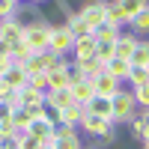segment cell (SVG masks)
Segmentation results:
<instances>
[{
  "label": "cell",
  "mask_w": 149,
  "mask_h": 149,
  "mask_svg": "<svg viewBox=\"0 0 149 149\" xmlns=\"http://www.w3.org/2000/svg\"><path fill=\"white\" fill-rule=\"evenodd\" d=\"M146 81H149V72H146V69H137V66H131V72H128V84H131V90L143 86Z\"/></svg>",
  "instance_id": "cell-29"
},
{
  "label": "cell",
  "mask_w": 149,
  "mask_h": 149,
  "mask_svg": "<svg viewBox=\"0 0 149 149\" xmlns=\"http://www.w3.org/2000/svg\"><path fill=\"white\" fill-rule=\"evenodd\" d=\"M93 90H95L98 98H113V95L122 90V84H119L116 78H110V74H98V78L93 81Z\"/></svg>",
  "instance_id": "cell-9"
},
{
  "label": "cell",
  "mask_w": 149,
  "mask_h": 149,
  "mask_svg": "<svg viewBox=\"0 0 149 149\" xmlns=\"http://www.w3.org/2000/svg\"><path fill=\"white\" fill-rule=\"evenodd\" d=\"M128 27H131L134 36H149V3H146L131 21H128Z\"/></svg>",
  "instance_id": "cell-17"
},
{
  "label": "cell",
  "mask_w": 149,
  "mask_h": 149,
  "mask_svg": "<svg viewBox=\"0 0 149 149\" xmlns=\"http://www.w3.org/2000/svg\"><path fill=\"white\" fill-rule=\"evenodd\" d=\"M125 125L131 128V134H134V137H140V140H146V137H149V131H146V122H143V116H140V113H134V116L125 122Z\"/></svg>",
  "instance_id": "cell-27"
},
{
  "label": "cell",
  "mask_w": 149,
  "mask_h": 149,
  "mask_svg": "<svg viewBox=\"0 0 149 149\" xmlns=\"http://www.w3.org/2000/svg\"><path fill=\"white\" fill-rule=\"evenodd\" d=\"M95 57V36L86 33V36H78L72 45V60H90Z\"/></svg>",
  "instance_id": "cell-8"
},
{
  "label": "cell",
  "mask_w": 149,
  "mask_h": 149,
  "mask_svg": "<svg viewBox=\"0 0 149 149\" xmlns=\"http://www.w3.org/2000/svg\"><path fill=\"white\" fill-rule=\"evenodd\" d=\"M86 113H95V116H107L110 119V113H113V107H110V98H93L90 104H86Z\"/></svg>",
  "instance_id": "cell-24"
},
{
  "label": "cell",
  "mask_w": 149,
  "mask_h": 149,
  "mask_svg": "<svg viewBox=\"0 0 149 149\" xmlns=\"http://www.w3.org/2000/svg\"><path fill=\"white\" fill-rule=\"evenodd\" d=\"M84 149H86V146H84ZM90 149H95V146H90Z\"/></svg>",
  "instance_id": "cell-43"
},
{
  "label": "cell",
  "mask_w": 149,
  "mask_h": 149,
  "mask_svg": "<svg viewBox=\"0 0 149 149\" xmlns=\"http://www.w3.org/2000/svg\"><path fill=\"white\" fill-rule=\"evenodd\" d=\"M143 149H149V140H146V143H143Z\"/></svg>",
  "instance_id": "cell-39"
},
{
  "label": "cell",
  "mask_w": 149,
  "mask_h": 149,
  "mask_svg": "<svg viewBox=\"0 0 149 149\" xmlns=\"http://www.w3.org/2000/svg\"><path fill=\"white\" fill-rule=\"evenodd\" d=\"M42 102H45V93L33 90L30 84L18 90V104H21V107H33V104H42Z\"/></svg>",
  "instance_id": "cell-19"
},
{
  "label": "cell",
  "mask_w": 149,
  "mask_h": 149,
  "mask_svg": "<svg viewBox=\"0 0 149 149\" xmlns=\"http://www.w3.org/2000/svg\"><path fill=\"white\" fill-rule=\"evenodd\" d=\"M45 104L54 107V110H63V107L74 104V98H72L69 90H45Z\"/></svg>",
  "instance_id": "cell-13"
},
{
  "label": "cell",
  "mask_w": 149,
  "mask_h": 149,
  "mask_svg": "<svg viewBox=\"0 0 149 149\" xmlns=\"http://www.w3.org/2000/svg\"><path fill=\"white\" fill-rule=\"evenodd\" d=\"M86 134H93V137H107V134H116V125H113V119H107V116H95V113H84L81 119V125Z\"/></svg>",
  "instance_id": "cell-4"
},
{
  "label": "cell",
  "mask_w": 149,
  "mask_h": 149,
  "mask_svg": "<svg viewBox=\"0 0 149 149\" xmlns=\"http://www.w3.org/2000/svg\"><path fill=\"white\" fill-rule=\"evenodd\" d=\"M30 3H42V0H30Z\"/></svg>",
  "instance_id": "cell-40"
},
{
  "label": "cell",
  "mask_w": 149,
  "mask_h": 149,
  "mask_svg": "<svg viewBox=\"0 0 149 149\" xmlns=\"http://www.w3.org/2000/svg\"><path fill=\"white\" fill-rule=\"evenodd\" d=\"M33 57V51L24 42H18V45H12V51H9V60H12V66H27V60Z\"/></svg>",
  "instance_id": "cell-25"
},
{
  "label": "cell",
  "mask_w": 149,
  "mask_h": 149,
  "mask_svg": "<svg viewBox=\"0 0 149 149\" xmlns=\"http://www.w3.org/2000/svg\"><path fill=\"white\" fill-rule=\"evenodd\" d=\"M69 93H72V98H74V104H81V107H86V104L95 98L93 81H74V84L69 86Z\"/></svg>",
  "instance_id": "cell-10"
},
{
  "label": "cell",
  "mask_w": 149,
  "mask_h": 149,
  "mask_svg": "<svg viewBox=\"0 0 149 149\" xmlns=\"http://www.w3.org/2000/svg\"><path fill=\"white\" fill-rule=\"evenodd\" d=\"M45 74H48V90H69L72 86V81H69V60L66 57Z\"/></svg>",
  "instance_id": "cell-6"
},
{
  "label": "cell",
  "mask_w": 149,
  "mask_h": 149,
  "mask_svg": "<svg viewBox=\"0 0 149 149\" xmlns=\"http://www.w3.org/2000/svg\"><path fill=\"white\" fill-rule=\"evenodd\" d=\"M51 27H54V24L48 21L45 15H42V18H36V21H30V24H24V45H27L33 54H39V51H48Z\"/></svg>",
  "instance_id": "cell-1"
},
{
  "label": "cell",
  "mask_w": 149,
  "mask_h": 149,
  "mask_svg": "<svg viewBox=\"0 0 149 149\" xmlns=\"http://www.w3.org/2000/svg\"><path fill=\"white\" fill-rule=\"evenodd\" d=\"M134 48H137V36H134V33H125V30H122V33H119V39L113 42V57L131 60Z\"/></svg>",
  "instance_id": "cell-12"
},
{
  "label": "cell",
  "mask_w": 149,
  "mask_h": 149,
  "mask_svg": "<svg viewBox=\"0 0 149 149\" xmlns=\"http://www.w3.org/2000/svg\"><path fill=\"white\" fill-rule=\"evenodd\" d=\"M0 81H6L12 90H21V86H27V72H24V66H9Z\"/></svg>",
  "instance_id": "cell-18"
},
{
  "label": "cell",
  "mask_w": 149,
  "mask_h": 149,
  "mask_svg": "<svg viewBox=\"0 0 149 149\" xmlns=\"http://www.w3.org/2000/svg\"><path fill=\"white\" fill-rule=\"evenodd\" d=\"M119 33H122V27H113V24H102V27H95V30H93L95 42H116V39H119Z\"/></svg>",
  "instance_id": "cell-22"
},
{
  "label": "cell",
  "mask_w": 149,
  "mask_h": 149,
  "mask_svg": "<svg viewBox=\"0 0 149 149\" xmlns=\"http://www.w3.org/2000/svg\"><path fill=\"white\" fill-rule=\"evenodd\" d=\"M128 72H131V63H128V60H122V57H110L107 63H104V74L116 78L119 84L128 81Z\"/></svg>",
  "instance_id": "cell-11"
},
{
  "label": "cell",
  "mask_w": 149,
  "mask_h": 149,
  "mask_svg": "<svg viewBox=\"0 0 149 149\" xmlns=\"http://www.w3.org/2000/svg\"><path fill=\"white\" fill-rule=\"evenodd\" d=\"M42 149H54V146H42Z\"/></svg>",
  "instance_id": "cell-41"
},
{
  "label": "cell",
  "mask_w": 149,
  "mask_h": 149,
  "mask_svg": "<svg viewBox=\"0 0 149 149\" xmlns=\"http://www.w3.org/2000/svg\"><path fill=\"white\" fill-rule=\"evenodd\" d=\"M140 116H143V122H146V131H149V107L143 110V113H140ZM146 140H149V137H146ZM146 140H143V143H146Z\"/></svg>",
  "instance_id": "cell-38"
},
{
  "label": "cell",
  "mask_w": 149,
  "mask_h": 149,
  "mask_svg": "<svg viewBox=\"0 0 149 149\" xmlns=\"http://www.w3.org/2000/svg\"><path fill=\"white\" fill-rule=\"evenodd\" d=\"M131 93H134V102H137V107L146 110V107H149V81H146L143 86H137V90H131Z\"/></svg>",
  "instance_id": "cell-30"
},
{
  "label": "cell",
  "mask_w": 149,
  "mask_h": 149,
  "mask_svg": "<svg viewBox=\"0 0 149 149\" xmlns=\"http://www.w3.org/2000/svg\"><path fill=\"white\" fill-rule=\"evenodd\" d=\"M72 45H74L72 30L66 27L63 21L54 24V27H51V39H48V51H54L57 57H66V54H72Z\"/></svg>",
  "instance_id": "cell-3"
},
{
  "label": "cell",
  "mask_w": 149,
  "mask_h": 149,
  "mask_svg": "<svg viewBox=\"0 0 149 149\" xmlns=\"http://www.w3.org/2000/svg\"><path fill=\"white\" fill-rule=\"evenodd\" d=\"M146 72H149V66H146Z\"/></svg>",
  "instance_id": "cell-44"
},
{
  "label": "cell",
  "mask_w": 149,
  "mask_h": 149,
  "mask_svg": "<svg viewBox=\"0 0 149 149\" xmlns=\"http://www.w3.org/2000/svg\"><path fill=\"white\" fill-rule=\"evenodd\" d=\"M110 107H113V113H110L113 125H119V122H128L134 113H137V102H134V93H131V90H119L113 98H110Z\"/></svg>",
  "instance_id": "cell-2"
},
{
  "label": "cell",
  "mask_w": 149,
  "mask_h": 149,
  "mask_svg": "<svg viewBox=\"0 0 149 149\" xmlns=\"http://www.w3.org/2000/svg\"><path fill=\"white\" fill-rule=\"evenodd\" d=\"M63 24H66V27L72 30V36H74V39H78V36H86V33H93V30H90V27L84 24V18L78 15V9H74V12H72V15H69V18H66Z\"/></svg>",
  "instance_id": "cell-23"
},
{
  "label": "cell",
  "mask_w": 149,
  "mask_h": 149,
  "mask_svg": "<svg viewBox=\"0 0 149 149\" xmlns=\"http://www.w3.org/2000/svg\"><path fill=\"white\" fill-rule=\"evenodd\" d=\"M104 24H113V27H125V24H128L125 12L119 9L116 0H107V6H104Z\"/></svg>",
  "instance_id": "cell-15"
},
{
  "label": "cell",
  "mask_w": 149,
  "mask_h": 149,
  "mask_svg": "<svg viewBox=\"0 0 149 149\" xmlns=\"http://www.w3.org/2000/svg\"><path fill=\"white\" fill-rule=\"evenodd\" d=\"M128 63L137 66V69H146L149 66V39H137V48H134V54H131Z\"/></svg>",
  "instance_id": "cell-20"
},
{
  "label": "cell",
  "mask_w": 149,
  "mask_h": 149,
  "mask_svg": "<svg viewBox=\"0 0 149 149\" xmlns=\"http://www.w3.org/2000/svg\"><path fill=\"white\" fill-rule=\"evenodd\" d=\"M0 39L9 42V45L24 42V24L15 21V18H3V21H0Z\"/></svg>",
  "instance_id": "cell-7"
},
{
  "label": "cell",
  "mask_w": 149,
  "mask_h": 149,
  "mask_svg": "<svg viewBox=\"0 0 149 149\" xmlns=\"http://www.w3.org/2000/svg\"><path fill=\"white\" fill-rule=\"evenodd\" d=\"M116 3H119V9H122V12H125V18L131 21V18H134V15H137V12L149 3V0H116Z\"/></svg>",
  "instance_id": "cell-26"
},
{
  "label": "cell",
  "mask_w": 149,
  "mask_h": 149,
  "mask_svg": "<svg viewBox=\"0 0 149 149\" xmlns=\"http://www.w3.org/2000/svg\"><path fill=\"white\" fill-rule=\"evenodd\" d=\"M84 113H86V107H81V104H69V107L60 110V122H63V125L78 128V125H81V119H84Z\"/></svg>",
  "instance_id": "cell-16"
},
{
  "label": "cell",
  "mask_w": 149,
  "mask_h": 149,
  "mask_svg": "<svg viewBox=\"0 0 149 149\" xmlns=\"http://www.w3.org/2000/svg\"><path fill=\"white\" fill-rule=\"evenodd\" d=\"M18 149H42V140H36V137H30V134L24 131L21 140H18Z\"/></svg>",
  "instance_id": "cell-35"
},
{
  "label": "cell",
  "mask_w": 149,
  "mask_h": 149,
  "mask_svg": "<svg viewBox=\"0 0 149 149\" xmlns=\"http://www.w3.org/2000/svg\"><path fill=\"white\" fill-rule=\"evenodd\" d=\"M15 3H24V0H15Z\"/></svg>",
  "instance_id": "cell-42"
},
{
  "label": "cell",
  "mask_w": 149,
  "mask_h": 149,
  "mask_svg": "<svg viewBox=\"0 0 149 149\" xmlns=\"http://www.w3.org/2000/svg\"><path fill=\"white\" fill-rule=\"evenodd\" d=\"M12 113H15V107H12L9 102H0V122H6V119H12Z\"/></svg>",
  "instance_id": "cell-36"
},
{
  "label": "cell",
  "mask_w": 149,
  "mask_h": 149,
  "mask_svg": "<svg viewBox=\"0 0 149 149\" xmlns=\"http://www.w3.org/2000/svg\"><path fill=\"white\" fill-rule=\"evenodd\" d=\"M15 9H18L15 0H0V21H3V18H12V15H15Z\"/></svg>",
  "instance_id": "cell-34"
},
{
  "label": "cell",
  "mask_w": 149,
  "mask_h": 149,
  "mask_svg": "<svg viewBox=\"0 0 149 149\" xmlns=\"http://www.w3.org/2000/svg\"><path fill=\"white\" fill-rule=\"evenodd\" d=\"M27 84L33 86V90L45 93V90H48V74H45V72H39V74H30V78H27Z\"/></svg>",
  "instance_id": "cell-33"
},
{
  "label": "cell",
  "mask_w": 149,
  "mask_h": 149,
  "mask_svg": "<svg viewBox=\"0 0 149 149\" xmlns=\"http://www.w3.org/2000/svg\"><path fill=\"white\" fill-rule=\"evenodd\" d=\"M54 149H84L81 137H78V131H72V134H54Z\"/></svg>",
  "instance_id": "cell-21"
},
{
  "label": "cell",
  "mask_w": 149,
  "mask_h": 149,
  "mask_svg": "<svg viewBox=\"0 0 149 149\" xmlns=\"http://www.w3.org/2000/svg\"><path fill=\"white\" fill-rule=\"evenodd\" d=\"M72 63L84 72V78H86V81H95L98 74H104V63H102L98 57H90V60H72Z\"/></svg>",
  "instance_id": "cell-14"
},
{
  "label": "cell",
  "mask_w": 149,
  "mask_h": 149,
  "mask_svg": "<svg viewBox=\"0 0 149 149\" xmlns=\"http://www.w3.org/2000/svg\"><path fill=\"white\" fill-rule=\"evenodd\" d=\"M95 57L102 60V63H107V60L113 57V42H95Z\"/></svg>",
  "instance_id": "cell-31"
},
{
  "label": "cell",
  "mask_w": 149,
  "mask_h": 149,
  "mask_svg": "<svg viewBox=\"0 0 149 149\" xmlns=\"http://www.w3.org/2000/svg\"><path fill=\"white\" fill-rule=\"evenodd\" d=\"M21 128L15 131V134H0V149H18V140H21Z\"/></svg>",
  "instance_id": "cell-32"
},
{
  "label": "cell",
  "mask_w": 149,
  "mask_h": 149,
  "mask_svg": "<svg viewBox=\"0 0 149 149\" xmlns=\"http://www.w3.org/2000/svg\"><path fill=\"white\" fill-rule=\"evenodd\" d=\"M12 66V60L9 57H0V78H3V74H6V69Z\"/></svg>",
  "instance_id": "cell-37"
},
{
  "label": "cell",
  "mask_w": 149,
  "mask_h": 149,
  "mask_svg": "<svg viewBox=\"0 0 149 149\" xmlns=\"http://www.w3.org/2000/svg\"><path fill=\"white\" fill-rule=\"evenodd\" d=\"M12 122H15V128L27 131V125L33 122V116H30V110H27V107H15V113H12Z\"/></svg>",
  "instance_id": "cell-28"
},
{
  "label": "cell",
  "mask_w": 149,
  "mask_h": 149,
  "mask_svg": "<svg viewBox=\"0 0 149 149\" xmlns=\"http://www.w3.org/2000/svg\"><path fill=\"white\" fill-rule=\"evenodd\" d=\"M104 6H107V0H84L81 9H78V15L84 18V24L90 30H95V27L104 24Z\"/></svg>",
  "instance_id": "cell-5"
}]
</instances>
